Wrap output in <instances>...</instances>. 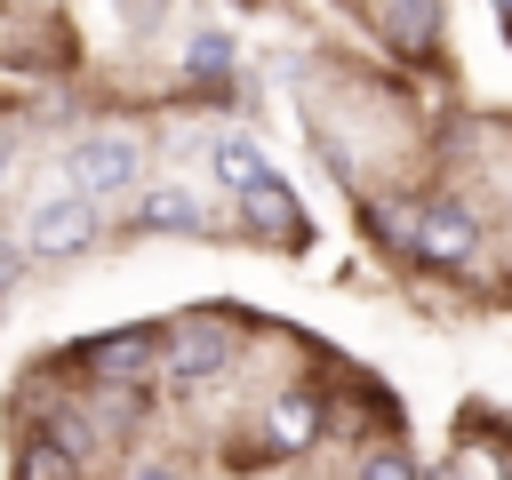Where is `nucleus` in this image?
Returning a JSON list of instances; mask_svg holds the SVG:
<instances>
[{
    "mask_svg": "<svg viewBox=\"0 0 512 480\" xmlns=\"http://www.w3.org/2000/svg\"><path fill=\"white\" fill-rule=\"evenodd\" d=\"M64 176H72V192H120V184H136V144L128 136H80L72 152H64Z\"/></svg>",
    "mask_w": 512,
    "mask_h": 480,
    "instance_id": "nucleus-1",
    "label": "nucleus"
},
{
    "mask_svg": "<svg viewBox=\"0 0 512 480\" xmlns=\"http://www.w3.org/2000/svg\"><path fill=\"white\" fill-rule=\"evenodd\" d=\"M224 368H232V328L184 320V328L168 336V376H176V384H208V376H224Z\"/></svg>",
    "mask_w": 512,
    "mask_h": 480,
    "instance_id": "nucleus-2",
    "label": "nucleus"
},
{
    "mask_svg": "<svg viewBox=\"0 0 512 480\" xmlns=\"http://www.w3.org/2000/svg\"><path fill=\"white\" fill-rule=\"evenodd\" d=\"M96 240V208H88V192H56V200H40V216H32V248L40 256H72V248H88Z\"/></svg>",
    "mask_w": 512,
    "mask_h": 480,
    "instance_id": "nucleus-3",
    "label": "nucleus"
},
{
    "mask_svg": "<svg viewBox=\"0 0 512 480\" xmlns=\"http://www.w3.org/2000/svg\"><path fill=\"white\" fill-rule=\"evenodd\" d=\"M240 216H248V232H264V240H304V208H296L280 184L240 192Z\"/></svg>",
    "mask_w": 512,
    "mask_h": 480,
    "instance_id": "nucleus-4",
    "label": "nucleus"
},
{
    "mask_svg": "<svg viewBox=\"0 0 512 480\" xmlns=\"http://www.w3.org/2000/svg\"><path fill=\"white\" fill-rule=\"evenodd\" d=\"M472 240H480V232H472V216H464V208H432V216H424L416 256H424V264H464V256H472Z\"/></svg>",
    "mask_w": 512,
    "mask_h": 480,
    "instance_id": "nucleus-5",
    "label": "nucleus"
},
{
    "mask_svg": "<svg viewBox=\"0 0 512 480\" xmlns=\"http://www.w3.org/2000/svg\"><path fill=\"white\" fill-rule=\"evenodd\" d=\"M264 432H272V448H288V456L312 448V440H320V400H312V392H280L272 416H264Z\"/></svg>",
    "mask_w": 512,
    "mask_h": 480,
    "instance_id": "nucleus-6",
    "label": "nucleus"
},
{
    "mask_svg": "<svg viewBox=\"0 0 512 480\" xmlns=\"http://www.w3.org/2000/svg\"><path fill=\"white\" fill-rule=\"evenodd\" d=\"M144 360H152V336H144V328H120V336H96V344H88V368H96L104 384H128Z\"/></svg>",
    "mask_w": 512,
    "mask_h": 480,
    "instance_id": "nucleus-7",
    "label": "nucleus"
},
{
    "mask_svg": "<svg viewBox=\"0 0 512 480\" xmlns=\"http://www.w3.org/2000/svg\"><path fill=\"white\" fill-rule=\"evenodd\" d=\"M384 32L400 40V48H432V32H440V0H384Z\"/></svg>",
    "mask_w": 512,
    "mask_h": 480,
    "instance_id": "nucleus-8",
    "label": "nucleus"
},
{
    "mask_svg": "<svg viewBox=\"0 0 512 480\" xmlns=\"http://www.w3.org/2000/svg\"><path fill=\"white\" fill-rule=\"evenodd\" d=\"M136 224H144V232H192V224H200V200H192L184 184H160V192L136 208Z\"/></svg>",
    "mask_w": 512,
    "mask_h": 480,
    "instance_id": "nucleus-9",
    "label": "nucleus"
},
{
    "mask_svg": "<svg viewBox=\"0 0 512 480\" xmlns=\"http://www.w3.org/2000/svg\"><path fill=\"white\" fill-rule=\"evenodd\" d=\"M216 176H224L232 192H256V184H280V176H272V160H264L256 144H240V136H232V144H216Z\"/></svg>",
    "mask_w": 512,
    "mask_h": 480,
    "instance_id": "nucleus-10",
    "label": "nucleus"
},
{
    "mask_svg": "<svg viewBox=\"0 0 512 480\" xmlns=\"http://www.w3.org/2000/svg\"><path fill=\"white\" fill-rule=\"evenodd\" d=\"M16 480H80V472H72V448H56V440H24Z\"/></svg>",
    "mask_w": 512,
    "mask_h": 480,
    "instance_id": "nucleus-11",
    "label": "nucleus"
},
{
    "mask_svg": "<svg viewBox=\"0 0 512 480\" xmlns=\"http://www.w3.org/2000/svg\"><path fill=\"white\" fill-rule=\"evenodd\" d=\"M376 232L400 240V248H416V240H424V216H416L408 200H384V208H376Z\"/></svg>",
    "mask_w": 512,
    "mask_h": 480,
    "instance_id": "nucleus-12",
    "label": "nucleus"
},
{
    "mask_svg": "<svg viewBox=\"0 0 512 480\" xmlns=\"http://www.w3.org/2000/svg\"><path fill=\"white\" fill-rule=\"evenodd\" d=\"M224 64H232V48H224L216 32H200V40H192V72H208V80H224Z\"/></svg>",
    "mask_w": 512,
    "mask_h": 480,
    "instance_id": "nucleus-13",
    "label": "nucleus"
},
{
    "mask_svg": "<svg viewBox=\"0 0 512 480\" xmlns=\"http://www.w3.org/2000/svg\"><path fill=\"white\" fill-rule=\"evenodd\" d=\"M360 480H416V464H408L400 448H376V456L360 464Z\"/></svg>",
    "mask_w": 512,
    "mask_h": 480,
    "instance_id": "nucleus-14",
    "label": "nucleus"
},
{
    "mask_svg": "<svg viewBox=\"0 0 512 480\" xmlns=\"http://www.w3.org/2000/svg\"><path fill=\"white\" fill-rule=\"evenodd\" d=\"M8 280H16V256H8V248H0V288H8Z\"/></svg>",
    "mask_w": 512,
    "mask_h": 480,
    "instance_id": "nucleus-15",
    "label": "nucleus"
},
{
    "mask_svg": "<svg viewBox=\"0 0 512 480\" xmlns=\"http://www.w3.org/2000/svg\"><path fill=\"white\" fill-rule=\"evenodd\" d=\"M8 152H16V136H8V128H0V168H8Z\"/></svg>",
    "mask_w": 512,
    "mask_h": 480,
    "instance_id": "nucleus-16",
    "label": "nucleus"
},
{
    "mask_svg": "<svg viewBox=\"0 0 512 480\" xmlns=\"http://www.w3.org/2000/svg\"><path fill=\"white\" fill-rule=\"evenodd\" d=\"M504 24H512V0H504Z\"/></svg>",
    "mask_w": 512,
    "mask_h": 480,
    "instance_id": "nucleus-17",
    "label": "nucleus"
}]
</instances>
